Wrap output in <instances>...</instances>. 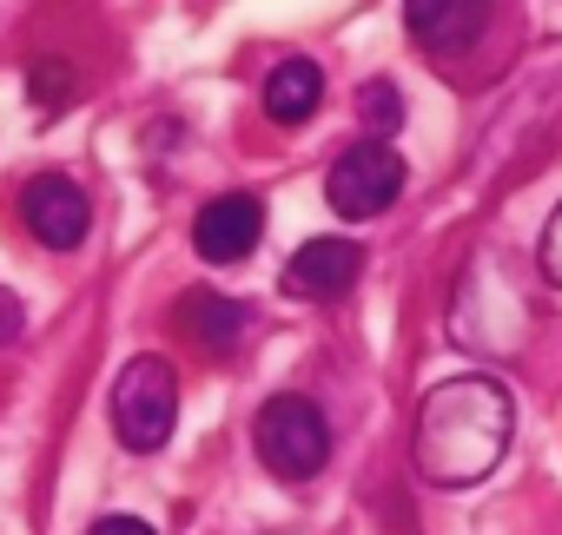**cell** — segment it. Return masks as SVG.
Returning <instances> with one entry per match:
<instances>
[{"mask_svg": "<svg viewBox=\"0 0 562 535\" xmlns=\"http://www.w3.org/2000/svg\"><path fill=\"white\" fill-rule=\"evenodd\" d=\"M397 192H404V159L384 139L345 146L331 159V172H325V198H331L338 218H378V212L397 205Z\"/></svg>", "mask_w": 562, "mask_h": 535, "instance_id": "cell-4", "label": "cell"}, {"mask_svg": "<svg viewBox=\"0 0 562 535\" xmlns=\"http://www.w3.org/2000/svg\"><path fill=\"white\" fill-rule=\"evenodd\" d=\"M172 325H179V338H186L192 351L232 357L238 338H245V305H232V298H218V292H186V298L172 305Z\"/></svg>", "mask_w": 562, "mask_h": 535, "instance_id": "cell-9", "label": "cell"}, {"mask_svg": "<svg viewBox=\"0 0 562 535\" xmlns=\"http://www.w3.org/2000/svg\"><path fill=\"white\" fill-rule=\"evenodd\" d=\"M358 278H364V251H358V238H312V244H299L292 264H285V292H292V298H312V305L351 298Z\"/></svg>", "mask_w": 562, "mask_h": 535, "instance_id": "cell-7", "label": "cell"}, {"mask_svg": "<svg viewBox=\"0 0 562 535\" xmlns=\"http://www.w3.org/2000/svg\"><path fill=\"white\" fill-rule=\"evenodd\" d=\"M509 430H516V403L496 377H443L417 403L411 463L430 489H470L503 463Z\"/></svg>", "mask_w": 562, "mask_h": 535, "instance_id": "cell-1", "label": "cell"}, {"mask_svg": "<svg viewBox=\"0 0 562 535\" xmlns=\"http://www.w3.org/2000/svg\"><path fill=\"white\" fill-rule=\"evenodd\" d=\"M179 423V377L166 357H133L120 377H113V436L133 449V456H153L166 449Z\"/></svg>", "mask_w": 562, "mask_h": 535, "instance_id": "cell-3", "label": "cell"}, {"mask_svg": "<svg viewBox=\"0 0 562 535\" xmlns=\"http://www.w3.org/2000/svg\"><path fill=\"white\" fill-rule=\"evenodd\" d=\"M258 238H265V198H251V192H218L192 218V251L205 264H238L258 251Z\"/></svg>", "mask_w": 562, "mask_h": 535, "instance_id": "cell-6", "label": "cell"}, {"mask_svg": "<svg viewBox=\"0 0 562 535\" xmlns=\"http://www.w3.org/2000/svg\"><path fill=\"white\" fill-rule=\"evenodd\" d=\"M251 443H258V463L278 476V482H312L325 463H331V423L312 397L299 390H278L265 397L258 423H251Z\"/></svg>", "mask_w": 562, "mask_h": 535, "instance_id": "cell-2", "label": "cell"}, {"mask_svg": "<svg viewBox=\"0 0 562 535\" xmlns=\"http://www.w3.org/2000/svg\"><path fill=\"white\" fill-rule=\"evenodd\" d=\"M483 21H490L483 0H404V27H411V41H417L424 54H437V60L470 54L476 34H483Z\"/></svg>", "mask_w": 562, "mask_h": 535, "instance_id": "cell-8", "label": "cell"}, {"mask_svg": "<svg viewBox=\"0 0 562 535\" xmlns=\"http://www.w3.org/2000/svg\"><path fill=\"white\" fill-rule=\"evenodd\" d=\"M27 331V311H21V298L14 292H0V344H14Z\"/></svg>", "mask_w": 562, "mask_h": 535, "instance_id": "cell-14", "label": "cell"}, {"mask_svg": "<svg viewBox=\"0 0 562 535\" xmlns=\"http://www.w3.org/2000/svg\"><path fill=\"white\" fill-rule=\"evenodd\" d=\"M74 93H80V73H74V60H54V54H41V60L27 67V100L41 106V119H60V113L74 106Z\"/></svg>", "mask_w": 562, "mask_h": 535, "instance_id": "cell-11", "label": "cell"}, {"mask_svg": "<svg viewBox=\"0 0 562 535\" xmlns=\"http://www.w3.org/2000/svg\"><path fill=\"white\" fill-rule=\"evenodd\" d=\"M536 264H542V278H549V285H562V205H555V212H549V225H542Z\"/></svg>", "mask_w": 562, "mask_h": 535, "instance_id": "cell-13", "label": "cell"}, {"mask_svg": "<svg viewBox=\"0 0 562 535\" xmlns=\"http://www.w3.org/2000/svg\"><path fill=\"white\" fill-rule=\"evenodd\" d=\"M358 113H364V126H371V133H397V126H404V100H397V87H391V80L358 87Z\"/></svg>", "mask_w": 562, "mask_h": 535, "instance_id": "cell-12", "label": "cell"}, {"mask_svg": "<svg viewBox=\"0 0 562 535\" xmlns=\"http://www.w3.org/2000/svg\"><path fill=\"white\" fill-rule=\"evenodd\" d=\"M318 100H325V73H318V60H278V67L265 73V113H271L278 126L312 119Z\"/></svg>", "mask_w": 562, "mask_h": 535, "instance_id": "cell-10", "label": "cell"}, {"mask_svg": "<svg viewBox=\"0 0 562 535\" xmlns=\"http://www.w3.org/2000/svg\"><path fill=\"white\" fill-rule=\"evenodd\" d=\"M21 218H27V231H34L47 251H80L87 231H93V205H87V192H80L67 172L27 179V185H21Z\"/></svg>", "mask_w": 562, "mask_h": 535, "instance_id": "cell-5", "label": "cell"}, {"mask_svg": "<svg viewBox=\"0 0 562 535\" xmlns=\"http://www.w3.org/2000/svg\"><path fill=\"white\" fill-rule=\"evenodd\" d=\"M87 535H153V522H139V515H100Z\"/></svg>", "mask_w": 562, "mask_h": 535, "instance_id": "cell-15", "label": "cell"}]
</instances>
